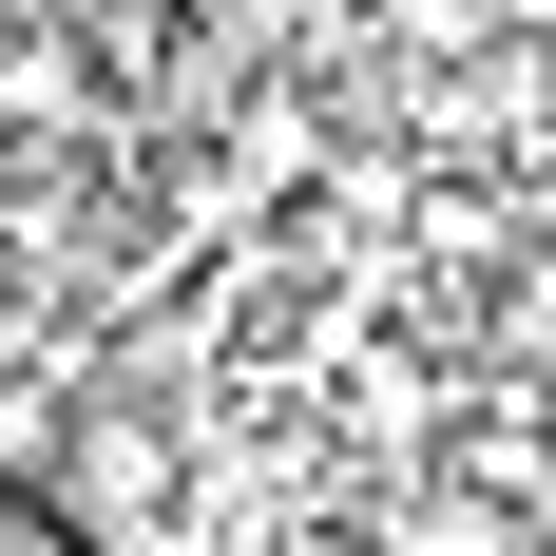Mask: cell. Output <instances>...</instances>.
<instances>
[{
    "instance_id": "6da1fadb",
    "label": "cell",
    "mask_w": 556,
    "mask_h": 556,
    "mask_svg": "<svg viewBox=\"0 0 556 556\" xmlns=\"http://www.w3.org/2000/svg\"><path fill=\"white\" fill-rule=\"evenodd\" d=\"M365 20H384L403 58H480V39H500V20H518V0H365Z\"/></svg>"
},
{
    "instance_id": "7a4b0ae2",
    "label": "cell",
    "mask_w": 556,
    "mask_h": 556,
    "mask_svg": "<svg viewBox=\"0 0 556 556\" xmlns=\"http://www.w3.org/2000/svg\"><path fill=\"white\" fill-rule=\"evenodd\" d=\"M538 403H556V365H538Z\"/></svg>"
},
{
    "instance_id": "3957f363",
    "label": "cell",
    "mask_w": 556,
    "mask_h": 556,
    "mask_svg": "<svg viewBox=\"0 0 556 556\" xmlns=\"http://www.w3.org/2000/svg\"><path fill=\"white\" fill-rule=\"evenodd\" d=\"M0 20H20V0H0Z\"/></svg>"
}]
</instances>
